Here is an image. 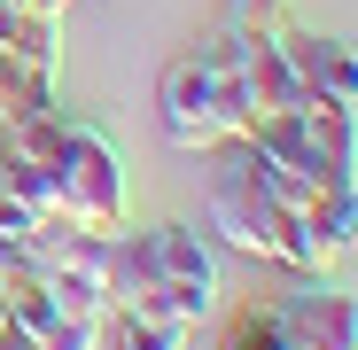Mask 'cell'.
<instances>
[{
	"label": "cell",
	"mask_w": 358,
	"mask_h": 350,
	"mask_svg": "<svg viewBox=\"0 0 358 350\" xmlns=\"http://www.w3.org/2000/svg\"><path fill=\"white\" fill-rule=\"evenodd\" d=\"M156 117H164V140H171L179 156H210V148L234 140V117H226V101H218V71L203 63V47H187V54L164 63V78H156Z\"/></svg>",
	"instance_id": "cell-2"
},
{
	"label": "cell",
	"mask_w": 358,
	"mask_h": 350,
	"mask_svg": "<svg viewBox=\"0 0 358 350\" xmlns=\"http://www.w3.org/2000/svg\"><path fill=\"white\" fill-rule=\"evenodd\" d=\"M210 156H218V171H210V233H218V242L242 249V257H273L288 272H327V257H320V242L304 233V218L257 180L250 140H226Z\"/></svg>",
	"instance_id": "cell-1"
},
{
	"label": "cell",
	"mask_w": 358,
	"mask_h": 350,
	"mask_svg": "<svg viewBox=\"0 0 358 350\" xmlns=\"http://www.w3.org/2000/svg\"><path fill=\"white\" fill-rule=\"evenodd\" d=\"M242 86H250V109L257 117H280V109H304V78H296L288 47H280V24L273 31H242Z\"/></svg>",
	"instance_id": "cell-5"
},
{
	"label": "cell",
	"mask_w": 358,
	"mask_h": 350,
	"mask_svg": "<svg viewBox=\"0 0 358 350\" xmlns=\"http://www.w3.org/2000/svg\"><path fill=\"white\" fill-rule=\"evenodd\" d=\"M31 350H101V319H55V335L47 342H31Z\"/></svg>",
	"instance_id": "cell-10"
},
{
	"label": "cell",
	"mask_w": 358,
	"mask_h": 350,
	"mask_svg": "<svg viewBox=\"0 0 358 350\" xmlns=\"http://www.w3.org/2000/svg\"><path fill=\"white\" fill-rule=\"evenodd\" d=\"M156 296L141 312H164V319H187L203 327L218 304H226V280H218V249H210V233L195 226H156Z\"/></svg>",
	"instance_id": "cell-3"
},
{
	"label": "cell",
	"mask_w": 358,
	"mask_h": 350,
	"mask_svg": "<svg viewBox=\"0 0 358 350\" xmlns=\"http://www.w3.org/2000/svg\"><path fill=\"white\" fill-rule=\"evenodd\" d=\"M0 54L39 71V78H55V63H63V16H31L16 0H0Z\"/></svg>",
	"instance_id": "cell-7"
},
{
	"label": "cell",
	"mask_w": 358,
	"mask_h": 350,
	"mask_svg": "<svg viewBox=\"0 0 358 350\" xmlns=\"http://www.w3.org/2000/svg\"><path fill=\"white\" fill-rule=\"evenodd\" d=\"M226 350H296V335H288V319H280L273 304H250V312H234Z\"/></svg>",
	"instance_id": "cell-9"
},
{
	"label": "cell",
	"mask_w": 358,
	"mask_h": 350,
	"mask_svg": "<svg viewBox=\"0 0 358 350\" xmlns=\"http://www.w3.org/2000/svg\"><path fill=\"white\" fill-rule=\"evenodd\" d=\"M280 47H288L296 78H304V94H320V101H350V109H358V54H350L343 39H320V31L280 24Z\"/></svg>",
	"instance_id": "cell-6"
},
{
	"label": "cell",
	"mask_w": 358,
	"mask_h": 350,
	"mask_svg": "<svg viewBox=\"0 0 358 350\" xmlns=\"http://www.w3.org/2000/svg\"><path fill=\"white\" fill-rule=\"evenodd\" d=\"M16 8H31V16H63L71 0H16Z\"/></svg>",
	"instance_id": "cell-11"
},
{
	"label": "cell",
	"mask_w": 358,
	"mask_h": 350,
	"mask_svg": "<svg viewBox=\"0 0 358 350\" xmlns=\"http://www.w3.org/2000/svg\"><path fill=\"white\" fill-rule=\"evenodd\" d=\"M296 335V350H358V296H335L320 272H296V288L273 304Z\"/></svg>",
	"instance_id": "cell-4"
},
{
	"label": "cell",
	"mask_w": 358,
	"mask_h": 350,
	"mask_svg": "<svg viewBox=\"0 0 358 350\" xmlns=\"http://www.w3.org/2000/svg\"><path fill=\"white\" fill-rule=\"evenodd\" d=\"M187 319H164V312H117V350H187Z\"/></svg>",
	"instance_id": "cell-8"
}]
</instances>
